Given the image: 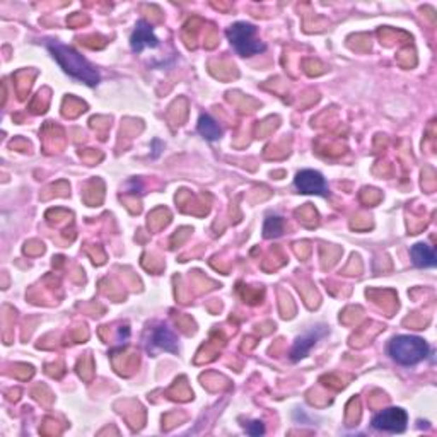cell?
I'll list each match as a JSON object with an SVG mask.
<instances>
[{"instance_id":"cell-1","label":"cell","mask_w":437,"mask_h":437,"mask_svg":"<svg viewBox=\"0 0 437 437\" xmlns=\"http://www.w3.org/2000/svg\"><path fill=\"white\" fill-rule=\"evenodd\" d=\"M50 52L53 53L55 60L62 65V69L65 70L69 76L79 79V81L86 82L88 86H96L100 82V74L93 69V65L82 57L81 53H77L76 50L70 48V46L62 45L58 41L48 43Z\"/></svg>"},{"instance_id":"cell-2","label":"cell","mask_w":437,"mask_h":437,"mask_svg":"<svg viewBox=\"0 0 437 437\" xmlns=\"http://www.w3.org/2000/svg\"><path fill=\"white\" fill-rule=\"evenodd\" d=\"M388 352L401 365H415L427 357L429 345L422 338L401 335L389 342Z\"/></svg>"},{"instance_id":"cell-3","label":"cell","mask_w":437,"mask_h":437,"mask_svg":"<svg viewBox=\"0 0 437 437\" xmlns=\"http://www.w3.org/2000/svg\"><path fill=\"white\" fill-rule=\"evenodd\" d=\"M227 38L243 57H251L260 52H265V45L257 39V27L248 22H236L227 29Z\"/></svg>"},{"instance_id":"cell-4","label":"cell","mask_w":437,"mask_h":437,"mask_svg":"<svg viewBox=\"0 0 437 437\" xmlns=\"http://www.w3.org/2000/svg\"><path fill=\"white\" fill-rule=\"evenodd\" d=\"M372 425L379 431L403 432L405 427H407V413L401 408H388V410H383L374 417Z\"/></svg>"},{"instance_id":"cell-5","label":"cell","mask_w":437,"mask_h":437,"mask_svg":"<svg viewBox=\"0 0 437 437\" xmlns=\"http://www.w3.org/2000/svg\"><path fill=\"white\" fill-rule=\"evenodd\" d=\"M326 333H328V328H326L325 325H320V326L311 328L309 332H306L302 337H299L296 340V344H294L293 350H290V359L293 361L304 359V357L309 354V350L316 345V342L325 337Z\"/></svg>"},{"instance_id":"cell-6","label":"cell","mask_w":437,"mask_h":437,"mask_svg":"<svg viewBox=\"0 0 437 437\" xmlns=\"http://www.w3.org/2000/svg\"><path fill=\"white\" fill-rule=\"evenodd\" d=\"M296 187L302 193H314V195H326L328 193L325 178L318 171H311V169L297 173Z\"/></svg>"},{"instance_id":"cell-7","label":"cell","mask_w":437,"mask_h":437,"mask_svg":"<svg viewBox=\"0 0 437 437\" xmlns=\"http://www.w3.org/2000/svg\"><path fill=\"white\" fill-rule=\"evenodd\" d=\"M132 50L133 52L140 53L144 48H157L159 46V39L156 38L152 26L147 25L145 21H140L135 26V31L132 34Z\"/></svg>"},{"instance_id":"cell-8","label":"cell","mask_w":437,"mask_h":437,"mask_svg":"<svg viewBox=\"0 0 437 437\" xmlns=\"http://www.w3.org/2000/svg\"><path fill=\"white\" fill-rule=\"evenodd\" d=\"M152 344L156 347L168 350V352H178V342H176L175 333L166 326H159L152 332Z\"/></svg>"},{"instance_id":"cell-9","label":"cell","mask_w":437,"mask_h":437,"mask_svg":"<svg viewBox=\"0 0 437 437\" xmlns=\"http://www.w3.org/2000/svg\"><path fill=\"white\" fill-rule=\"evenodd\" d=\"M412 260L417 267L420 269H427V267H434L437 263L436 253L431 246L419 243L412 248Z\"/></svg>"},{"instance_id":"cell-10","label":"cell","mask_w":437,"mask_h":437,"mask_svg":"<svg viewBox=\"0 0 437 437\" xmlns=\"http://www.w3.org/2000/svg\"><path fill=\"white\" fill-rule=\"evenodd\" d=\"M199 132L206 137L207 140H217L220 137V127L217 125V121L214 120L212 116L202 115L199 120Z\"/></svg>"},{"instance_id":"cell-11","label":"cell","mask_w":437,"mask_h":437,"mask_svg":"<svg viewBox=\"0 0 437 437\" xmlns=\"http://www.w3.org/2000/svg\"><path fill=\"white\" fill-rule=\"evenodd\" d=\"M283 231V222L281 217H269L265 222V229H263V232H265L267 238H277V236H281Z\"/></svg>"},{"instance_id":"cell-12","label":"cell","mask_w":437,"mask_h":437,"mask_svg":"<svg viewBox=\"0 0 437 437\" xmlns=\"http://www.w3.org/2000/svg\"><path fill=\"white\" fill-rule=\"evenodd\" d=\"M246 432L251 436H260L265 432V425L260 422V420H255V422L246 425Z\"/></svg>"}]
</instances>
